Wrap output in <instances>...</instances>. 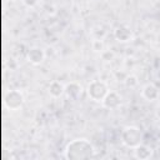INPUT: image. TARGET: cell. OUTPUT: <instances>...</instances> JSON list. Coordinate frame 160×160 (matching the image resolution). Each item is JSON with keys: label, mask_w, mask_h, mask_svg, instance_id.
Returning <instances> with one entry per match:
<instances>
[{"label": "cell", "mask_w": 160, "mask_h": 160, "mask_svg": "<svg viewBox=\"0 0 160 160\" xmlns=\"http://www.w3.org/2000/svg\"><path fill=\"white\" fill-rule=\"evenodd\" d=\"M95 156V148L90 140L78 138L70 140L64 149V158L68 160H86Z\"/></svg>", "instance_id": "6da1fadb"}, {"label": "cell", "mask_w": 160, "mask_h": 160, "mask_svg": "<svg viewBox=\"0 0 160 160\" xmlns=\"http://www.w3.org/2000/svg\"><path fill=\"white\" fill-rule=\"evenodd\" d=\"M120 140H121L122 145H125L126 148L135 149L136 146L142 144L144 135H142V131L140 130V128L134 126V125H129V126H125L122 129L121 135H120Z\"/></svg>", "instance_id": "7a4b0ae2"}, {"label": "cell", "mask_w": 160, "mask_h": 160, "mask_svg": "<svg viewBox=\"0 0 160 160\" xmlns=\"http://www.w3.org/2000/svg\"><path fill=\"white\" fill-rule=\"evenodd\" d=\"M86 92L92 101L101 102L106 96V94L109 92V88L102 80H92L89 82L86 88Z\"/></svg>", "instance_id": "3957f363"}, {"label": "cell", "mask_w": 160, "mask_h": 160, "mask_svg": "<svg viewBox=\"0 0 160 160\" xmlns=\"http://www.w3.org/2000/svg\"><path fill=\"white\" fill-rule=\"evenodd\" d=\"M24 94L18 90V89H12L5 92L4 95V105L6 109L9 110H19L21 109V106L24 105Z\"/></svg>", "instance_id": "277c9868"}, {"label": "cell", "mask_w": 160, "mask_h": 160, "mask_svg": "<svg viewBox=\"0 0 160 160\" xmlns=\"http://www.w3.org/2000/svg\"><path fill=\"white\" fill-rule=\"evenodd\" d=\"M45 51L39 46H32L26 52V60L32 65H40L45 60Z\"/></svg>", "instance_id": "5b68a950"}, {"label": "cell", "mask_w": 160, "mask_h": 160, "mask_svg": "<svg viewBox=\"0 0 160 160\" xmlns=\"http://www.w3.org/2000/svg\"><path fill=\"white\" fill-rule=\"evenodd\" d=\"M102 106L109 109V110H114L118 109L121 104V96L119 92L114 91V90H109V92L106 94V96L104 98V100L101 101Z\"/></svg>", "instance_id": "8992f818"}, {"label": "cell", "mask_w": 160, "mask_h": 160, "mask_svg": "<svg viewBox=\"0 0 160 160\" xmlns=\"http://www.w3.org/2000/svg\"><path fill=\"white\" fill-rule=\"evenodd\" d=\"M114 38L119 42H129L132 40L134 34H132V30L128 25H120L114 30Z\"/></svg>", "instance_id": "52a82bcc"}, {"label": "cell", "mask_w": 160, "mask_h": 160, "mask_svg": "<svg viewBox=\"0 0 160 160\" xmlns=\"http://www.w3.org/2000/svg\"><path fill=\"white\" fill-rule=\"evenodd\" d=\"M65 95L70 100H78L82 95V86L76 81H70L65 85Z\"/></svg>", "instance_id": "ba28073f"}, {"label": "cell", "mask_w": 160, "mask_h": 160, "mask_svg": "<svg viewBox=\"0 0 160 160\" xmlns=\"http://www.w3.org/2000/svg\"><path fill=\"white\" fill-rule=\"evenodd\" d=\"M141 96H142L146 101H155V100L159 99L160 91H159V89H158V86H156L155 84L149 82V84H146V85L142 88V90H141Z\"/></svg>", "instance_id": "9c48e42d"}, {"label": "cell", "mask_w": 160, "mask_h": 160, "mask_svg": "<svg viewBox=\"0 0 160 160\" xmlns=\"http://www.w3.org/2000/svg\"><path fill=\"white\" fill-rule=\"evenodd\" d=\"M154 155V150L151 146L149 145H145L144 142L140 144L139 146H136L134 149V158L139 159V160H148V159H151Z\"/></svg>", "instance_id": "30bf717a"}, {"label": "cell", "mask_w": 160, "mask_h": 160, "mask_svg": "<svg viewBox=\"0 0 160 160\" xmlns=\"http://www.w3.org/2000/svg\"><path fill=\"white\" fill-rule=\"evenodd\" d=\"M48 91L49 94L52 96V98H60L65 94V85L58 80L55 81H51L49 84V88H48Z\"/></svg>", "instance_id": "8fae6325"}, {"label": "cell", "mask_w": 160, "mask_h": 160, "mask_svg": "<svg viewBox=\"0 0 160 160\" xmlns=\"http://www.w3.org/2000/svg\"><path fill=\"white\" fill-rule=\"evenodd\" d=\"M122 82H124V85H125L126 88H135V86L138 85L139 80H138V78H136L135 75H126Z\"/></svg>", "instance_id": "7c38bea8"}, {"label": "cell", "mask_w": 160, "mask_h": 160, "mask_svg": "<svg viewBox=\"0 0 160 160\" xmlns=\"http://www.w3.org/2000/svg\"><path fill=\"white\" fill-rule=\"evenodd\" d=\"M91 48H92V50H94L95 52H100V54L105 50V45H104V41H102L101 39H95V40H92Z\"/></svg>", "instance_id": "4fadbf2b"}, {"label": "cell", "mask_w": 160, "mask_h": 160, "mask_svg": "<svg viewBox=\"0 0 160 160\" xmlns=\"http://www.w3.org/2000/svg\"><path fill=\"white\" fill-rule=\"evenodd\" d=\"M22 2H24V5H26L28 8H32V6H35V5L38 4V0H22Z\"/></svg>", "instance_id": "5bb4252c"}]
</instances>
